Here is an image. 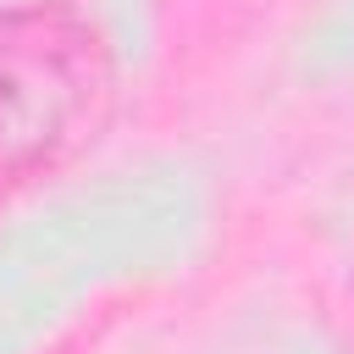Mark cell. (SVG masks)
<instances>
[{
    "instance_id": "6da1fadb",
    "label": "cell",
    "mask_w": 354,
    "mask_h": 354,
    "mask_svg": "<svg viewBox=\"0 0 354 354\" xmlns=\"http://www.w3.org/2000/svg\"><path fill=\"white\" fill-rule=\"evenodd\" d=\"M111 100L100 33L72 6L0 11V177H28L94 138Z\"/></svg>"
}]
</instances>
